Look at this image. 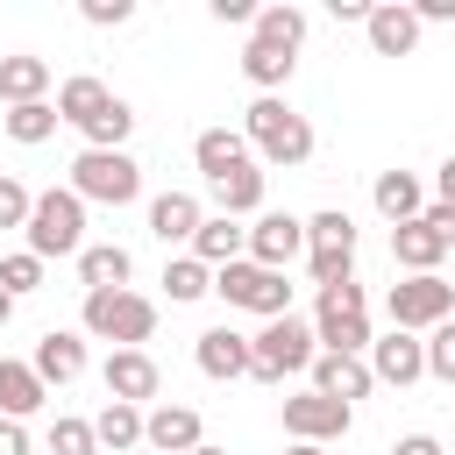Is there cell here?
<instances>
[{"instance_id": "obj_33", "label": "cell", "mask_w": 455, "mask_h": 455, "mask_svg": "<svg viewBox=\"0 0 455 455\" xmlns=\"http://www.w3.org/2000/svg\"><path fill=\"white\" fill-rule=\"evenodd\" d=\"M164 291H171V306H192V299L213 291V270H206L199 256H171V263H164Z\"/></svg>"}, {"instance_id": "obj_44", "label": "cell", "mask_w": 455, "mask_h": 455, "mask_svg": "<svg viewBox=\"0 0 455 455\" xmlns=\"http://www.w3.org/2000/svg\"><path fill=\"white\" fill-rule=\"evenodd\" d=\"M334 21H370V0H327Z\"/></svg>"}, {"instance_id": "obj_22", "label": "cell", "mask_w": 455, "mask_h": 455, "mask_svg": "<svg viewBox=\"0 0 455 455\" xmlns=\"http://www.w3.org/2000/svg\"><path fill=\"white\" fill-rule=\"evenodd\" d=\"M43 398H50V384H43L28 363H7V355H0V419H14V427H21Z\"/></svg>"}, {"instance_id": "obj_24", "label": "cell", "mask_w": 455, "mask_h": 455, "mask_svg": "<svg viewBox=\"0 0 455 455\" xmlns=\"http://www.w3.org/2000/svg\"><path fill=\"white\" fill-rule=\"evenodd\" d=\"M313 341H320L327 355H363L377 334H370L363 313H313Z\"/></svg>"}, {"instance_id": "obj_21", "label": "cell", "mask_w": 455, "mask_h": 455, "mask_svg": "<svg viewBox=\"0 0 455 455\" xmlns=\"http://www.w3.org/2000/svg\"><path fill=\"white\" fill-rule=\"evenodd\" d=\"M192 256H199L206 270H220V263L249 256V228H235L228 213H206V220H199V235H192Z\"/></svg>"}, {"instance_id": "obj_36", "label": "cell", "mask_w": 455, "mask_h": 455, "mask_svg": "<svg viewBox=\"0 0 455 455\" xmlns=\"http://www.w3.org/2000/svg\"><path fill=\"white\" fill-rule=\"evenodd\" d=\"M427 377H441V384H455V320H441V327H427Z\"/></svg>"}, {"instance_id": "obj_9", "label": "cell", "mask_w": 455, "mask_h": 455, "mask_svg": "<svg viewBox=\"0 0 455 455\" xmlns=\"http://www.w3.org/2000/svg\"><path fill=\"white\" fill-rule=\"evenodd\" d=\"M355 427V405H341V398H320V391H299V398H284V434L291 441H341Z\"/></svg>"}, {"instance_id": "obj_23", "label": "cell", "mask_w": 455, "mask_h": 455, "mask_svg": "<svg viewBox=\"0 0 455 455\" xmlns=\"http://www.w3.org/2000/svg\"><path fill=\"white\" fill-rule=\"evenodd\" d=\"M391 256H398L412 277H434V263L448 256V242H441L427 220H405V228H391Z\"/></svg>"}, {"instance_id": "obj_41", "label": "cell", "mask_w": 455, "mask_h": 455, "mask_svg": "<svg viewBox=\"0 0 455 455\" xmlns=\"http://www.w3.org/2000/svg\"><path fill=\"white\" fill-rule=\"evenodd\" d=\"M419 220H427V228H434V235H441V242L455 249V206H441V199H434V206H427Z\"/></svg>"}, {"instance_id": "obj_40", "label": "cell", "mask_w": 455, "mask_h": 455, "mask_svg": "<svg viewBox=\"0 0 455 455\" xmlns=\"http://www.w3.org/2000/svg\"><path fill=\"white\" fill-rule=\"evenodd\" d=\"M320 313H363V284H355V277L327 284V291H320Z\"/></svg>"}, {"instance_id": "obj_4", "label": "cell", "mask_w": 455, "mask_h": 455, "mask_svg": "<svg viewBox=\"0 0 455 455\" xmlns=\"http://www.w3.org/2000/svg\"><path fill=\"white\" fill-rule=\"evenodd\" d=\"M71 192L100 199V206H128V199H142V164L128 149H78L71 156Z\"/></svg>"}, {"instance_id": "obj_37", "label": "cell", "mask_w": 455, "mask_h": 455, "mask_svg": "<svg viewBox=\"0 0 455 455\" xmlns=\"http://www.w3.org/2000/svg\"><path fill=\"white\" fill-rule=\"evenodd\" d=\"M43 284V263L28 256V249H14V256H0V291L7 299H21V291H36Z\"/></svg>"}, {"instance_id": "obj_7", "label": "cell", "mask_w": 455, "mask_h": 455, "mask_svg": "<svg viewBox=\"0 0 455 455\" xmlns=\"http://www.w3.org/2000/svg\"><path fill=\"white\" fill-rule=\"evenodd\" d=\"M348 263H355V220H348L341 206L313 213V220H306V270H313V284H320V291L341 284Z\"/></svg>"}, {"instance_id": "obj_3", "label": "cell", "mask_w": 455, "mask_h": 455, "mask_svg": "<svg viewBox=\"0 0 455 455\" xmlns=\"http://www.w3.org/2000/svg\"><path fill=\"white\" fill-rule=\"evenodd\" d=\"M313 355H320V341H313V327L299 313L263 320V334H249V377L256 384H284V377L313 370Z\"/></svg>"}, {"instance_id": "obj_39", "label": "cell", "mask_w": 455, "mask_h": 455, "mask_svg": "<svg viewBox=\"0 0 455 455\" xmlns=\"http://www.w3.org/2000/svg\"><path fill=\"white\" fill-rule=\"evenodd\" d=\"M78 14H85L92 28H121V21L135 14V0H78Z\"/></svg>"}, {"instance_id": "obj_38", "label": "cell", "mask_w": 455, "mask_h": 455, "mask_svg": "<svg viewBox=\"0 0 455 455\" xmlns=\"http://www.w3.org/2000/svg\"><path fill=\"white\" fill-rule=\"evenodd\" d=\"M28 206H36V192L21 178H0V228H28Z\"/></svg>"}, {"instance_id": "obj_25", "label": "cell", "mask_w": 455, "mask_h": 455, "mask_svg": "<svg viewBox=\"0 0 455 455\" xmlns=\"http://www.w3.org/2000/svg\"><path fill=\"white\" fill-rule=\"evenodd\" d=\"M50 92V57H0V100L7 107H28Z\"/></svg>"}, {"instance_id": "obj_50", "label": "cell", "mask_w": 455, "mask_h": 455, "mask_svg": "<svg viewBox=\"0 0 455 455\" xmlns=\"http://www.w3.org/2000/svg\"><path fill=\"white\" fill-rule=\"evenodd\" d=\"M192 455H228V448H206V441H199V448H192Z\"/></svg>"}, {"instance_id": "obj_31", "label": "cell", "mask_w": 455, "mask_h": 455, "mask_svg": "<svg viewBox=\"0 0 455 455\" xmlns=\"http://www.w3.org/2000/svg\"><path fill=\"white\" fill-rule=\"evenodd\" d=\"M0 128H7L14 142H28V149H36V142H50V135H57V100H28V107H7V114H0Z\"/></svg>"}, {"instance_id": "obj_1", "label": "cell", "mask_w": 455, "mask_h": 455, "mask_svg": "<svg viewBox=\"0 0 455 455\" xmlns=\"http://www.w3.org/2000/svg\"><path fill=\"white\" fill-rule=\"evenodd\" d=\"M242 142L256 149V164H284V171H299V164L313 156V121L291 114L277 92H263V100L242 114Z\"/></svg>"}, {"instance_id": "obj_6", "label": "cell", "mask_w": 455, "mask_h": 455, "mask_svg": "<svg viewBox=\"0 0 455 455\" xmlns=\"http://www.w3.org/2000/svg\"><path fill=\"white\" fill-rule=\"evenodd\" d=\"M85 334L114 348H142L156 334V306L142 291H85Z\"/></svg>"}, {"instance_id": "obj_15", "label": "cell", "mask_w": 455, "mask_h": 455, "mask_svg": "<svg viewBox=\"0 0 455 455\" xmlns=\"http://www.w3.org/2000/svg\"><path fill=\"white\" fill-rule=\"evenodd\" d=\"M370 384H377V377H370V363H363V355H327V348L313 355V391H320V398L355 405V398H370Z\"/></svg>"}, {"instance_id": "obj_29", "label": "cell", "mask_w": 455, "mask_h": 455, "mask_svg": "<svg viewBox=\"0 0 455 455\" xmlns=\"http://www.w3.org/2000/svg\"><path fill=\"white\" fill-rule=\"evenodd\" d=\"M249 28H256L249 43H270V50H299V43H306V14H299V7H256Z\"/></svg>"}, {"instance_id": "obj_17", "label": "cell", "mask_w": 455, "mask_h": 455, "mask_svg": "<svg viewBox=\"0 0 455 455\" xmlns=\"http://www.w3.org/2000/svg\"><path fill=\"white\" fill-rule=\"evenodd\" d=\"M370 199H377V213H384L391 228H405V220H419V213H427V192H419V178H412V171H377Z\"/></svg>"}, {"instance_id": "obj_8", "label": "cell", "mask_w": 455, "mask_h": 455, "mask_svg": "<svg viewBox=\"0 0 455 455\" xmlns=\"http://www.w3.org/2000/svg\"><path fill=\"white\" fill-rule=\"evenodd\" d=\"M384 313H391V327H405V334L441 327V320L455 313V284H441V277H405V284H391Z\"/></svg>"}, {"instance_id": "obj_45", "label": "cell", "mask_w": 455, "mask_h": 455, "mask_svg": "<svg viewBox=\"0 0 455 455\" xmlns=\"http://www.w3.org/2000/svg\"><path fill=\"white\" fill-rule=\"evenodd\" d=\"M412 14H419V28H427V21H455V0H419Z\"/></svg>"}, {"instance_id": "obj_42", "label": "cell", "mask_w": 455, "mask_h": 455, "mask_svg": "<svg viewBox=\"0 0 455 455\" xmlns=\"http://www.w3.org/2000/svg\"><path fill=\"white\" fill-rule=\"evenodd\" d=\"M391 455H441V441L434 434H405V441H391Z\"/></svg>"}, {"instance_id": "obj_2", "label": "cell", "mask_w": 455, "mask_h": 455, "mask_svg": "<svg viewBox=\"0 0 455 455\" xmlns=\"http://www.w3.org/2000/svg\"><path fill=\"white\" fill-rule=\"evenodd\" d=\"M21 235H28V256H36V263H50V256H78V249H85V199H78L71 185H64V192H57V185L36 192Z\"/></svg>"}, {"instance_id": "obj_5", "label": "cell", "mask_w": 455, "mask_h": 455, "mask_svg": "<svg viewBox=\"0 0 455 455\" xmlns=\"http://www.w3.org/2000/svg\"><path fill=\"white\" fill-rule=\"evenodd\" d=\"M213 291H220L228 306L256 313V320H284V313H291V284H284V270H263V263H249V256L220 263V270H213Z\"/></svg>"}, {"instance_id": "obj_34", "label": "cell", "mask_w": 455, "mask_h": 455, "mask_svg": "<svg viewBox=\"0 0 455 455\" xmlns=\"http://www.w3.org/2000/svg\"><path fill=\"white\" fill-rule=\"evenodd\" d=\"M128 128H135V107H128V100H107V107L85 121V149H121Z\"/></svg>"}, {"instance_id": "obj_43", "label": "cell", "mask_w": 455, "mask_h": 455, "mask_svg": "<svg viewBox=\"0 0 455 455\" xmlns=\"http://www.w3.org/2000/svg\"><path fill=\"white\" fill-rule=\"evenodd\" d=\"M213 21H256L249 0H213Z\"/></svg>"}, {"instance_id": "obj_20", "label": "cell", "mask_w": 455, "mask_h": 455, "mask_svg": "<svg viewBox=\"0 0 455 455\" xmlns=\"http://www.w3.org/2000/svg\"><path fill=\"white\" fill-rule=\"evenodd\" d=\"M43 384H71V377H85V341L78 334H64V327H50L43 341H36V363H28Z\"/></svg>"}, {"instance_id": "obj_18", "label": "cell", "mask_w": 455, "mask_h": 455, "mask_svg": "<svg viewBox=\"0 0 455 455\" xmlns=\"http://www.w3.org/2000/svg\"><path fill=\"white\" fill-rule=\"evenodd\" d=\"M199 220H206V213H199L192 192H156V199H149V235H156L164 249H171V242H192Z\"/></svg>"}, {"instance_id": "obj_19", "label": "cell", "mask_w": 455, "mask_h": 455, "mask_svg": "<svg viewBox=\"0 0 455 455\" xmlns=\"http://www.w3.org/2000/svg\"><path fill=\"white\" fill-rule=\"evenodd\" d=\"M128 270H135V256H128L121 242H85V249H78L85 291H128Z\"/></svg>"}, {"instance_id": "obj_26", "label": "cell", "mask_w": 455, "mask_h": 455, "mask_svg": "<svg viewBox=\"0 0 455 455\" xmlns=\"http://www.w3.org/2000/svg\"><path fill=\"white\" fill-rule=\"evenodd\" d=\"M192 156H199V171L220 185L235 164H249V142H242V128H206V135L192 142Z\"/></svg>"}, {"instance_id": "obj_49", "label": "cell", "mask_w": 455, "mask_h": 455, "mask_svg": "<svg viewBox=\"0 0 455 455\" xmlns=\"http://www.w3.org/2000/svg\"><path fill=\"white\" fill-rule=\"evenodd\" d=\"M7 320H14V299H7V291H0V327H7Z\"/></svg>"}, {"instance_id": "obj_11", "label": "cell", "mask_w": 455, "mask_h": 455, "mask_svg": "<svg viewBox=\"0 0 455 455\" xmlns=\"http://www.w3.org/2000/svg\"><path fill=\"white\" fill-rule=\"evenodd\" d=\"M299 249H306V220H299V213H256V228H249V263L284 270Z\"/></svg>"}, {"instance_id": "obj_47", "label": "cell", "mask_w": 455, "mask_h": 455, "mask_svg": "<svg viewBox=\"0 0 455 455\" xmlns=\"http://www.w3.org/2000/svg\"><path fill=\"white\" fill-rule=\"evenodd\" d=\"M434 192H441V206H455V156L434 171Z\"/></svg>"}, {"instance_id": "obj_13", "label": "cell", "mask_w": 455, "mask_h": 455, "mask_svg": "<svg viewBox=\"0 0 455 455\" xmlns=\"http://www.w3.org/2000/svg\"><path fill=\"white\" fill-rule=\"evenodd\" d=\"M206 434H199V412L192 405H156V412H142V448H156V455H192Z\"/></svg>"}, {"instance_id": "obj_28", "label": "cell", "mask_w": 455, "mask_h": 455, "mask_svg": "<svg viewBox=\"0 0 455 455\" xmlns=\"http://www.w3.org/2000/svg\"><path fill=\"white\" fill-rule=\"evenodd\" d=\"M92 441L107 448V455H128V448H142V405H100V419H92Z\"/></svg>"}, {"instance_id": "obj_35", "label": "cell", "mask_w": 455, "mask_h": 455, "mask_svg": "<svg viewBox=\"0 0 455 455\" xmlns=\"http://www.w3.org/2000/svg\"><path fill=\"white\" fill-rule=\"evenodd\" d=\"M50 455H100V441H92V419H50Z\"/></svg>"}, {"instance_id": "obj_30", "label": "cell", "mask_w": 455, "mask_h": 455, "mask_svg": "<svg viewBox=\"0 0 455 455\" xmlns=\"http://www.w3.org/2000/svg\"><path fill=\"white\" fill-rule=\"evenodd\" d=\"M107 100H114V92H107L100 78H85V71H78V78H64V85H57V121H78V128H85Z\"/></svg>"}, {"instance_id": "obj_12", "label": "cell", "mask_w": 455, "mask_h": 455, "mask_svg": "<svg viewBox=\"0 0 455 455\" xmlns=\"http://www.w3.org/2000/svg\"><path fill=\"white\" fill-rule=\"evenodd\" d=\"M370 377L405 391V384H419V377H427V348H419L405 327H391L384 341H370Z\"/></svg>"}, {"instance_id": "obj_27", "label": "cell", "mask_w": 455, "mask_h": 455, "mask_svg": "<svg viewBox=\"0 0 455 455\" xmlns=\"http://www.w3.org/2000/svg\"><path fill=\"white\" fill-rule=\"evenodd\" d=\"M213 192H220V213H228V220L263 213V164H256V156H249V164H235V171L213 185Z\"/></svg>"}, {"instance_id": "obj_46", "label": "cell", "mask_w": 455, "mask_h": 455, "mask_svg": "<svg viewBox=\"0 0 455 455\" xmlns=\"http://www.w3.org/2000/svg\"><path fill=\"white\" fill-rule=\"evenodd\" d=\"M0 455H28V434L14 419H0Z\"/></svg>"}, {"instance_id": "obj_14", "label": "cell", "mask_w": 455, "mask_h": 455, "mask_svg": "<svg viewBox=\"0 0 455 455\" xmlns=\"http://www.w3.org/2000/svg\"><path fill=\"white\" fill-rule=\"evenodd\" d=\"M192 363H199L213 384H235V377H249V334H235V327H206L199 348H192Z\"/></svg>"}, {"instance_id": "obj_10", "label": "cell", "mask_w": 455, "mask_h": 455, "mask_svg": "<svg viewBox=\"0 0 455 455\" xmlns=\"http://www.w3.org/2000/svg\"><path fill=\"white\" fill-rule=\"evenodd\" d=\"M100 384H107V398H114V405H149V398L164 391V370H156V355H149V348H114V355H107V370H100Z\"/></svg>"}, {"instance_id": "obj_48", "label": "cell", "mask_w": 455, "mask_h": 455, "mask_svg": "<svg viewBox=\"0 0 455 455\" xmlns=\"http://www.w3.org/2000/svg\"><path fill=\"white\" fill-rule=\"evenodd\" d=\"M284 455H327V448H313V441H291V448H284Z\"/></svg>"}, {"instance_id": "obj_16", "label": "cell", "mask_w": 455, "mask_h": 455, "mask_svg": "<svg viewBox=\"0 0 455 455\" xmlns=\"http://www.w3.org/2000/svg\"><path fill=\"white\" fill-rule=\"evenodd\" d=\"M363 36H370V50H377V57H412V43H419V14H412V7H398V0H384V7H370Z\"/></svg>"}, {"instance_id": "obj_32", "label": "cell", "mask_w": 455, "mask_h": 455, "mask_svg": "<svg viewBox=\"0 0 455 455\" xmlns=\"http://www.w3.org/2000/svg\"><path fill=\"white\" fill-rule=\"evenodd\" d=\"M291 64H299V57H291V50H270V43H249V50H242V78L263 85V92H277V85L291 78Z\"/></svg>"}]
</instances>
